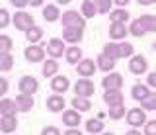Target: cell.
Returning a JSON list of instances; mask_svg holds the SVG:
<instances>
[{"mask_svg": "<svg viewBox=\"0 0 156 135\" xmlns=\"http://www.w3.org/2000/svg\"><path fill=\"white\" fill-rule=\"evenodd\" d=\"M10 22H12L14 27L20 30V31H26V30H29V27L35 24V20H33L31 14H27V12H23V10H18L12 18H10Z\"/></svg>", "mask_w": 156, "mask_h": 135, "instance_id": "1", "label": "cell"}, {"mask_svg": "<svg viewBox=\"0 0 156 135\" xmlns=\"http://www.w3.org/2000/svg\"><path fill=\"white\" fill-rule=\"evenodd\" d=\"M61 20H62V27H78V30L86 27V20L76 10H66Z\"/></svg>", "mask_w": 156, "mask_h": 135, "instance_id": "2", "label": "cell"}, {"mask_svg": "<svg viewBox=\"0 0 156 135\" xmlns=\"http://www.w3.org/2000/svg\"><path fill=\"white\" fill-rule=\"evenodd\" d=\"M125 119H127V123L131 125V127H140V125H144L146 123V112L143 108H131V110H127L125 112Z\"/></svg>", "mask_w": 156, "mask_h": 135, "instance_id": "3", "label": "cell"}, {"mask_svg": "<svg viewBox=\"0 0 156 135\" xmlns=\"http://www.w3.org/2000/svg\"><path fill=\"white\" fill-rule=\"evenodd\" d=\"M23 57H26L27 63H43L45 61V47H41L39 43L27 45L26 51H23Z\"/></svg>", "mask_w": 156, "mask_h": 135, "instance_id": "4", "label": "cell"}, {"mask_svg": "<svg viewBox=\"0 0 156 135\" xmlns=\"http://www.w3.org/2000/svg\"><path fill=\"white\" fill-rule=\"evenodd\" d=\"M72 88H74V94L82 96V98H90V96H94V92H96V84L92 82L90 78H78Z\"/></svg>", "mask_w": 156, "mask_h": 135, "instance_id": "5", "label": "cell"}, {"mask_svg": "<svg viewBox=\"0 0 156 135\" xmlns=\"http://www.w3.org/2000/svg\"><path fill=\"white\" fill-rule=\"evenodd\" d=\"M18 88H20V94H29V96H33V94L39 90V82H37L35 76L26 75V76H22V78H20Z\"/></svg>", "mask_w": 156, "mask_h": 135, "instance_id": "6", "label": "cell"}, {"mask_svg": "<svg viewBox=\"0 0 156 135\" xmlns=\"http://www.w3.org/2000/svg\"><path fill=\"white\" fill-rule=\"evenodd\" d=\"M129 71L136 76L144 75L146 71H148V61H146V57L143 55H133L129 57Z\"/></svg>", "mask_w": 156, "mask_h": 135, "instance_id": "7", "label": "cell"}, {"mask_svg": "<svg viewBox=\"0 0 156 135\" xmlns=\"http://www.w3.org/2000/svg\"><path fill=\"white\" fill-rule=\"evenodd\" d=\"M98 71L94 59H80L76 63V73L82 76V78H90V76H94Z\"/></svg>", "mask_w": 156, "mask_h": 135, "instance_id": "8", "label": "cell"}, {"mask_svg": "<svg viewBox=\"0 0 156 135\" xmlns=\"http://www.w3.org/2000/svg\"><path fill=\"white\" fill-rule=\"evenodd\" d=\"M101 86H104L105 90H121V86H123V75L111 71V73H107V75L104 76Z\"/></svg>", "mask_w": 156, "mask_h": 135, "instance_id": "9", "label": "cell"}, {"mask_svg": "<svg viewBox=\"0 0 156 135\" xmlns=\"http://www.w3.org/2000/svg\"><path fill=\"white\" fill-rule=\"evenodd\" d=\"M65 49H66L65 41L58 39V37H53V39L47 43V49H45L47 53H45V55H49L51 59H58V57L65 55Z\"/></svg>", "mask_w": 156, "mask_h": 135, "instance_id": "10", "label": "cell"}, {"mask_svg": "<svg viewBox=\"0 0 156 135\" xmlns=\"http://www.w3.org/2000/svg\"><path fill=\"white\" fill-rule=\"evenodd\" d=\"M51 90L55 94H65L68 88H70V80H68V76L66 75H55L51 78Z\"/></svg>", "mask_w": 156, "mask_h": 135, "instance_id": "11", "label": "cell"}, {"mask_svg": "<svg viewBox=\"0 0 156 135\" xmlns=\"http://www.w3.org/2000/svg\"><path fill=\"white\" fill-rule=\"evenodd\" d=\"M45 106H47V110H49V112L58 114V112H62V110H65L66 100L62 98V94H51V96H47Z\"/></svg>", "mask_w": 156, "mask_h": 135, "instance_id": "12", "label": "cell"}, {"mask_svg": "<svg viewBox=\"0 0 156 135\" xmlns=\"http://www.w3.org/2000/svg\"><path fill=\"white\" fill-rule=\"evenodd\" d=\"M14 106H16V112H29L35 106V100L29 94H18L14 98Z\"/></svg>", "mask_w": 156, "mask_h": 135, "instance_id": "13", "label": "cell"}, {"mask_svg": "<svg viewBox=\"0 0 156 135\" xmlns=\"http://www.w3.org/2000/svg\"><path fill=\"white\" fill-rule=\"evenodd\" d=\"M84 37V30H78V27H65L62 30V41L65 43H72V45H78Z\"/></svg>", "mask_w": 156, "mask_h": 135, "instance_id": "14", "label": "cell"}, {"mask_svg": "<svg viewBox=\"0 0 156 135\" xmlns=\"http://www.w3.org/2000/svg\"><path fill=\"white\" fill-rule=\"evenodd\" d=\"M62 123L66 125V127H78V125L82 123V115L80 112H76V110H62Z\"/></svg>", "mask_w": 156, "mask_h": 135, "instance_id": "15", "label": "cell"}, {"mask_svg": "<svg viewBox=\"0 0 156 135\" xmlns=\"http://www.w3.org/2000/svg\"><path fill=\"white\" fill-rule=\"evenodd\" d=\"M123 92L121 90H105L104 92V102L109 106V108H115V106H123Z\"/></svg>", "mask_w": 156, "mask_h": 135, "instance_id": "16", "label": "cell"}, {"mask_svg": "<svg viewBox=\"0 0 156 135\" xmlns=\"http://www.w3.org/2000/svg\"><path fill=\"white\" fill-rule=\"evenodd\" d=\"M16 127H18V118H16V114H12V115H2L0 118V131L2 133H14L16 131Z\"/></svg>", "mask_w": 156, "mask_h": 135, "instance_id": "17", "label": "cell"}, {"mask_svg": "<svg viewBox=\"0 0 156 135\" xmlns=\"http://www.w3.org/2000/svg\"><path fill=\"white\" fill-rule=\"evenodd\" d=\"M127 26L125 24H117V22H111V26H109V37L113 41H123L125 37H127Z\"/></svg>", "mask_w": 156, "mask_h": 135, "instance_id": "18", "label": "cell"}, {"mask_svg": "<svg viewBox=\"0 0 156 135\" xmlns=\"http://www.w3.org/2000/svg\"><path fill=\"white\" fill-rule=\"evenodd\" d=\"M41 75L45 76V78H53L55 75H58V63H57V59H47V61H43Z\"/></svg>", "mask_w": 156, "mask_h": 135, "instance_id": "19", "label": "cell"}, {"mask_svg": "<svg viewBox=\"0 0 156 135\" xmlns=\"http://www.w3.org/2000/svg\"><path fill=\"white\" fill-rule=\"evenodd\" d=\"M96 67H98V71L111 73V71L115 69V61H113V59H109V57H105L104 53H100V55H98V59H96Z\"/></svg>", "mask_w": 156, "mask_h": 135, "instance_id": "20", "label": "cell"}, {"mask_svg": "<svg viewBox=\"0 0 156 135\" xmlns=\"http://www.w3.org/2000/svg\"><path fill=\"white\" fill-rule=\"evenodd\" d=\"M136 20L140 22V26L144 27L146 33H154L156 31V16H152V14H143V16H139Z\"/></svg>", "mask_w": 156, "mask_h": 135, "instance_id": "21", "label": "cell"}, {"mask_svg": "<svg viewBox=\"0 0 156 135\" xmlns=\"http://www.w3.org/2000/svg\"><path fill=\"white\" fill-rule=\"evenodd\" d=\"M115 43H117V57H119V59H129V57H133L135 47L131 45L129 41H115Z\"/></svg>", "mask_w": 156, "mask_h": 135, "instance_id": "22", "label": "cell"}, {"mask_svg": "<svg viewBox=\"0 0 156 135\" xmlns=\"http://www.w3.org/2000/svg\"><path fill=\"white\" fill-rule=\"evenodd\" d=\"M23 33H26V39L29 41V45H33V43H39V41L43 39V30H41L39 26H35V24H33L29 30H26Z\"/></svg>", "mask_w": 156, "mask_h": 135, "instance_id": "23", "label": "cell"}, {"mask_svg": "<svg viewBox=\"0 0 156 135\" xmlns=\"http://www.w3.org/2000/svg\"><path fill=\"white\" fill-rule=\"evenodd\" d=\"M65 57H66L68 65H76V63L82 59V49L78 45H70L68 49H65Z\"/></svg>", "mask_w": 156, "mask_h": 135, "instance_id": "24", "label": "cell"}, {"mask_svg": "<svg viewBox=\"0 0 156 135\" xmlns=\"http://www.w3.org/2000/svg\"><path fill=\"white\" fill-rule=\"evenodd\" d=\"M58 18H61V10H58V6H55V4H47V6H43V20H45V22H57Z\"/></svg>", "mask_w": 156, "mask_h": 135, "instance_id": "25", "label": "cell"}, {"mask_svg": "<svg viewBox=\"0 0 156 135\" xmlns=\"http://www.w3.org/2000/svg\"><path fill=\"white\" fill-rule=\"evenodd\" d=\"M129 18H131V14H129V10H125V8H115V10L109 12V20L111 22H117V24L129 22Z\"/></svg>", "mask_w": 156, "mask_h": 135, "instance_id": "26", "label": "cell"}, {"mask_svg": "<svg viewBox=\"0 0 156 135\" xmlns=\"http://www.w3.org/2000/svg\"><path fill=\"white\" fill-rule=\"evenodd\" d=\"M96 6H94V0H82V6H80V16L84 20H90V18L96 16Z\"/></svg>", "mask_w": 156, "mask_h": 135, "instance_id": "27", "label": "cell"}, {"mask_svg": "<svg viewBox=\"0 0 156 135\" xmlns=\"http://www.w3.org/2000/svg\"><path fill=\"white\" fill-rule=\"evenodd\" d=\"M150 94V88L146 84H135L133 88H131V96H133V100H136V102H140V100H144L146 96Z\"/></svg>", "mask_w": 156, "mask_h": 135, "instance_id": "28", "label": "cell"}, {"mask_svg": "<svg viewBox=\"0 0 156 135\" xmlns=\"http://www.w3.org/2000/svg\"><path fill=\"white\" fill-rule=\"evenodd\" d=\"M86 131L90 133V135H100L101 131H104V122L98 119V118L88 119V122H86Z\"/></svg>", "mask_w": 156, "mask_h": 135, "instance_id": "29", "label": "cell"}, {"mask_svg": "<svg viewBox=\"0 0 156 135\" xmlns=\"http://www.w3.org/2000/svg\"><path fill=\"white\" fill-rule=\"evenodd\" d=\"M92 108V102L88 98H82V96H74V100H72V110H76V112H88V110Z\"/></svg>", "mask_w": 156, "mask_h": 135, "instance_id": "30", "label": "cell"}, {"mask_svg": "<svg viewBox=\"0 0 156 135\" xmlns=\"http://www.w3.org/2000/svg\"><path fill=\"white\" fill-rule=\"evenodd\" d=\"M16 114V106L12 98H2L0 100V115H12Z\"/></svg>", "mask_w": 156, "mask_h": 135, "instance_id": "31", "label": "cell"}, {"mask_svg": "<svg viewBox=\"0 0 156 135\" xmlns=\"http://www.w3.org/2000/svg\"><path fill=\"white\" fill-rule=\"evenodd\" d=\"M94 6L98 14H109L113 10V2L111 0H94Z\"/></svg>", "mask_w": 156, "mask_h": 135, "instance_id": "32", "label": "cell"}, {"mask_svg": "<svg viewBox=\"0 0 156 135\" xmlns=\"http://www.w3.org/2000/svg\"><path fill=\"white\" fill-rule=\"evenodd\" d=\"M140 108H143L144 112H154L156 110V94L150 92L144 100H140Z\"/></svg>", "mask_w": 156, "mask_h": 135, "instance_id": "33", "label": "cell"}, {"mask_svg": "<svg viewBox=\"0 0 156 135\" xmlns=\"http://www.w3.org/2000/svg\"><path fill=\"white\" fill-rule=\"evenodd\" d=\"M14 57L12 53H0V71H12Z\"/></svg>", "mask_w": 156, "mask_h": 135, "instance_id": "34", "label": "cell"}, {"mask_svg": "<svg viewBox=\"0 0 156 135\" xmlns=\"http://www.w3.org/2000/svg\"><path fill=\"white\" fill-rule=\"evenodd\" d=\"M127 31H129L131 35H135V37H143L144 33H146V31H144V27L140 26V22H139V20H133V22H131V26L127 27Z\"/></svg>", "mask_w": 156, "mask_h": 135, "instance_id": "35", "label": "cell"}, {"mask_svg": "<svg viewBox=\"0 0 156 135\" xmlns=\"http://www.w3.org/2000/svg\"><path fill=\"white\" fill-rule=\"evenodd\" d=\"M104 55L109 57V59H113V61L119 59V57H117V43H115V41L105 43V45H104Z\"/></svg>", "mask_w": 156, "mask_h": 135, "instance_id": "36", "label": "cell"}, {"mask_svg": "<svg viewBox=\"0 0 156 135\" xmlns=\"http://www.w3.org/2000/svg\"><path fill=\"white\" fill-rule=\"evenodd\" d=\"M105 115H109V119L117 122V119L125 118V106H115V108H109V114H105Z\"/></svg>", "mask_w": 156, "mask_h": 135, "instance_id": "37", "label": "cell"}, {"mask_svg": "<svg viewBox=\"0 0 156 135\" xmlns=\"http://www.w3.org/2000/svg\"><path fill=\"white\" fill-rule=\"evenodd\" d=\"M12 45H14V41L10 35H0V53H10Z\"/></svg>", "mask_w": 156, "mask_h": 135, "instance_id": "38", "label": "cell"}, {"mask_svg": "<svg viewBox=\"0 0 156 135\" xmlns=\"http://www.w3.org/2000/svg\"><path fill=\"white\" fill-rule=\"evenodd\" d=\"M8 26H10V12L6 8H0V30H4Z\"/></svg>", "mask_w": 156, "mask_h": 135, "instance_id": "39", "label": "cell"}, {"mask_svg": "<svg viewBox=\"0 0 156 135\" xmlns=\"http://www.w3.org/2000/svg\"><path fill=\"white\" fill-rule=\"evenodd\" d=\"M143 135H156V122H154V119H146Z\"/></svg>", "mask_w": 156, "mask_h": 135, "instance_id": "40", "label": "cell"}, {"mask_svg": "<svg viewBox=\"0 0 156 135\" xmlns=\"http://www.w3.org/2000/svg\"><path fill=\"white\" fill-rule=\"evenodd\" d=\"M41 135H61V129L57 125H45L41 129Z\"/></svg>", "mask_w": 156, "mask_h": 135, "instance_id": "41", "label": "cell"}, {"mask_svg": "<svg viewBox=\"0 0 156 135\" xmlns=\"http://www.w3.org/2000/svg\"><path fill=\"white\" fill-rule=\"evenodd\" d=\"M8 88H10V82H8V78L0 76V98H4V96L8 94Z\"/></svg>", "mask_w": 156, "mask_h": 135, "instance_id": "42", "label": "cell"}, {"mask_svg": "<svg viewBox=\"0 0 156 135\" xmlns=\"http://www.w3.org/2000/svg\"><path fill=\"white\" fill-rule=\"evenodd\" d=\"M10 4H12V6H16L18 10H23V8L27 6V0H10Z\"/></svg>", "mask_w": 156, "mask_h": 135, "instance_id": "43", "label": "cell"}, {"mask_svg": "<svg viewBox=\"0 0 156 135\" xmlns=\"http://www.w3.org/2000/svg\"><path fill=\"white\" fill-rule=\"evenodd\" d=\"M146 86H148V88H156V73L148 75V78H146Z\"/></svg>", "mask_w": 156, "mask_h": 135, "instance_id": "44", "label": "cell"}, {"mask_svg": "<svg viewBox=\"0 0 156 135\" xmlns=\"http://www.w3.org/2000/svg\"><path fill=\"white\" fill-rule=\"evenodd\" d=\"M61 135H82V131H78V127H68L65 133H61Z\"/></svg>", "mask_w": 156, "mask_h": 135, "instance_id": "45", "label": "cell"}, {"mask_svg": "<svg viewBox=\"0 0 156 135\" xmlns=\"http://www.w3.org/2000/svg\"><path fill=\"white\" fill-rule=\"evenodd\" d=\"M43 2H45V0H27V6L31 4L33 8H37V6H43Z\"/></svg>", "mask_w": 156, "mask_h": 135, "instance_id": "46", "label": "cell"}, {"mask_svg": "<svg viewBox=\"0 0 156 135\" xmlns=\"http://www.w3.org/2000/svg\"><path fill=\"white\" fill-rule=\"evenodd\" d=\"M111 2H115V6H119V8H123V6H127V4L131 2V0H111Z\"/></svg>", "mask_w": 156, "mask_h": 135, "instance_id": "47", "label": "cell"}, {"mask_svg": "<svg viewBox=\"0 0 156 135\" xmlns=\"http://www.w3.org/2000/svg\"><path fill=\"white\" fill-rule=\"evenodd\" d=\"M136 2H139L140 6H152V4L156 2V0H136Z\"/></svg>", "mask_w": 156, "mask_h": 135, "instance_id": "48", "label": "cell"}, {"mask_svg": "<svg viewBox=\"0 0 156 135\" xmlns=\"http://www.w3.org/2000/svg\"><path fill=\"white\" fill-rule=\"evenodd\" d=\"M125 135H143V133H140V131H139L136 127H131V129H129V131H127Z\"/></svg>", "mask_w": 156, "mask_h": 135, "instance_id": "49", "label": "cell"}, {"mask_svg": "<svg viewBox=\"0 0 156 135\" xmlns=\"http://www.w3.org/2000/svg\"><path fill=\"white\" fill-rule=\"evenodd\" d=\"M105 118H107V115H105V112H98V119H101V122H104Z\"/></svg>", "mask_w": 156, "mask_h": 135, "instance_id": "50", "label": "cell"}, {"mask_svg": "<svg viewBox=\"0 0 156 135\" xmlns=\"http://www.w3.org/2000/svg\"><path fill=\"white\" fill-rule=\"evenodd\" d=\"M72 0H57V4H62V6H66V4H70Z\"/></svg>", "mask_w": 156, "mask_h": 135, "instance_id": "51", "label": "cell"}, {"mask_svg": "<svg viewBox=\"0 0 156 135\" xmlns=\"http://www.w3.org/2000/svg\"><path fill=\"white\" fill-rule=\"evenodd\" d=\"M101 135H113V133H111V131H105V133H101Z\"/></svg>", "mask_w": 156, "mask_h": 135, "instance_id": "52", "label": "cell"}, {"mask_svg": "<svg viewBox=\"0 0 156 135\" xmlns=\"http://www.w3.org/2000/svg\"><path fill=\"white\" fill-rule=\"evenodd\" d=\"M10 135H12V133H10Z\"/></svg>", "mask_w": 156, "mask_h": 135, "instance_id": "53", "label": "cell"}]
</instances>
